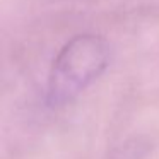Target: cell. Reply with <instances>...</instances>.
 I'll use <instances>...</instances> for the list:
<instances>
[{
  "mask_svg": "<svg viewBox=\"0 0 159 159\" xmlns=\"http://www.w3.org/2000/svg\"><path fill=\"white\" fill-rule=\"evenodd\" d=\"M111 48L94 33L75 34L58 50L46 80V104L52 110L72 104L108 70Z\"/></svg>",
  "mask_w": 159,
  "mask_h": 159,
  "instance_id": "obj_1",
  "label": "cell"
}]
</instances>
